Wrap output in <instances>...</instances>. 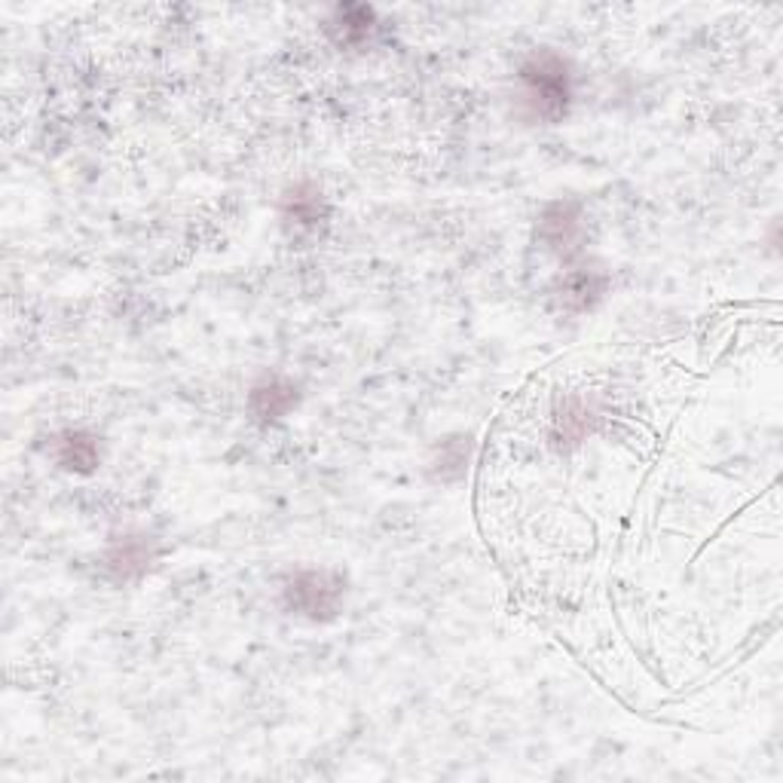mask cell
I'll use <instances>...</instances> for the list:
<instances>
[{"instance_id":"6da1fadb","label":"cell","mask_w":783,"mask_h":783,"mask_svg":"<svg viewBox=\"0 0 783 783\" xmlns=\"http://www.w3.org/2000/svg\"><path fill=\"white\" fill-rule=\"evenodd\" d=\"M523 80L530 86V98H533L538 114L557 116L567 108L570 86H567V71H563V65L557 59L545 55V59L530 62V65L523 67Z\"/></svg>"},{"instance_id":"7a4b0ae2","label":"cell","mask_w":783,"mask_h":783,"mask_svg":"<svg viewBox=\"0 0 783 783\" xmlns=\"http://www.w3.org/2000/svg\"><path fill=\"white\" fill-rule=\"evenodd\" d=\"M288 594L297 597V606H300L303 612H310V616L331 612L334 604H337V585H331L327 575H322V572H307V575H300Z\"/></svg>"},{"instance_id":"3957f363","label":"cell","mask_w":783,"mask_h":783,"mask_svg":"<svg viewBox=\"0 0 783 783\" xmlns=\"http://www.w3.org/2000/svg\"><path fill=\"white\" fill-rule=\"evenodd\" d=\"M96 444L89 438H83V435H67L62 440V450H59V459H62V465L67 469H92L96 465Z\"/></svg>"}]
</instances>
